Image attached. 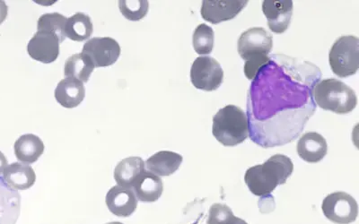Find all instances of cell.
<instances>
[{
	"label": "cell",
	"mask_w": 359,
	"mask_h": 224,
	"mask_svg": "<svg viewBox=\"0 0 359 224\" xmlns=\"http://www.w3.org/2000/svg\"><path fill=\"white\" fill-rule=\"evenodd\" d=\"M269 59H271V57L267 56L246 60L245 67H243V71H245L246 78L249 80L255 79L259 69L265 66L269 62Z\"/></svg>",
	"instance_id": "obj_27"
},
{
	"label": "cell",
	"mask_w": 359,
	"mask_h": 224,
	"mask_svg": "<svg viewBox=\"0 0 359 224\" xmlns=\"http://www.w3.org/2000/svg\"><path fill=\"white\" fill-rule=\"evenodd\" d=\"M94 69V63L88 56L84 53L74 54L67 59L64 75L66 78H75L80 82L86 83Z\"/></svg>",
	"instance_id": "obj_21"
},
{
	"label": "cell",
	"mask_w": 359,
	"mask_h": 224,
	"mask_svg": "<svg viewBox=\"0 0 359 224\" xmlns=\"http://www.w3.org/2000/svg\"><path fill=\"white\" fill-rule=\"evenodd\" d=\"M60 43L55 34L38 31L29 41L27 52L36 62L53 63L60 55Z\"/></svg>",
	"instance_id": "obj_10"
},
{
	"label": "cell",
	"mask_w": 359,
	"mask_h": 224,
	"mask_svg": "<svg viewBox=\"0 0 359 224\" xmlns=\"http://www.w3.org/2000/svg\"><path fill=\"white\" fill-rule=\"evenodd\" d=\"M322 209L326 218L337 224L353 223L358 216L357 201L345 192L328 195L323 201Z\"/></svg>",
	"instance_id": "obj_6"
},
{
	"label": "cell",
	"mask_w": 359,
	"mask_h": 224,
	"mask_svg": "<svg viewBox=\"0 0 359 224\" xmlns=\"http://www.w3.org/2000/svg\"><path fill=\"white\" fill-rule=\"evenodd\" d=\"M121 46L111 37H95L86 41L82 53L90 57L95 67L114 65L121 56Z\"/></svg>",
	"instance_id": "obj_8"
},
{
	"label": "cell",
	"mask_w": 359,
	"mask_h": 224,
	"mask_svg": "<svg viewBox=\"0 0 359 224\" xmlns=\"http://www.w3.org/2000/svg\"><path fill=\"white\" fill-rule=\"evenodd\" d=\"M94 31L91 18L84 13L79 12L67 19L65 34L66 37L75 41H84L91 37Z\"/></svg>",
	"instance_id": "obj_22"
},
{
	"label": "cell",
	"mask_w": 359,
	"mask_h": 224,
	"mask_svg": "<svg viewBox=\"0 0 359 224\" xmlns=\"http://www.w3.org/2000/svg\"><path fill=\"white\" fill-rule=\"evenodd\" d=\"M146 171L145 162L140 157L131 156L118 163L114 169V179L117 185L133 188L137 177Z\"/></svg>",
	"instance_id": "obj_20"
},
{
	"label": "cell",
	"mask_w": 359,
	"mask_h": 224,
	"mask_svg": "<svg viewBox=\"0 0 359 224\" xmlns=\"http://www.w3.org/2000/svg\"><path fill=\"white\" fill-rule=\"evenodd\" d=\"M8 159L1 151H0V175L3 174L5 169L8 167Z\"/></svg>",
	"instance_id": "obj_29"
},
{
	"label": "cell",
	"mask_w": 359,
	"mask_h": 224,
	"mask_svg": "<svg viewBox=\"0 0 359 224\" xmlns=\"http://www.w3.org/2000/svg\"><path fill=\"white\" fill-rule=\"evenodd\" d=\"M329 63L339 78L354 76L359 67L358 38L352 35L339 37L330 50Z\"/></svg>",
	"instance_id": "obj_4"
},
{
	"label": "cell",
	"mask_w": 359,
	"mask_h": 224,
	"mask_svg": "<svg viewBox=\"0 0 359 224\" xmlns=\"http://www.w3.org/2000/svg\"><path fill=\"white\" fill-rule=\"evenodd\" d=\"M8 6L6 4L5 1H2L0 0V24H2L3 22L8 17Z\"/></svg>",
	"instance_id": "obj_28"
},
{
	"label": "cell",
	"mask_w": 359,
	"mask_h": 224,
	"mask_svg": "<svg viewBox=\"0 0 359 224\" xmlns=\"http://www.w3.org/2000/svg\"><path fill=\"white\" fill-rule=\"evenodd\" d=\"M107 224H124V223H120V222H111V223H108Z\"/></svg>",
	"instance_id": "obj_30"
},
{
	"label": "cell",
	"mask_w": 359,
	"mask_h": 224,
	"mask_svg": "<svg viewBox=\"0 0 359 224\" xmlns=\"http://www.w3.org/2000/svg\"><path fill=\"white\" fill-rule=\"evenodd\" d=\"M109 211L114 216L125 218L137 209V200L133 188L116 185L108 191L105 197Z\"/></svg>",
	"instance_id": "obj_12"
},
{
	"label": "cell",
	"mask_w": 359,
	"mask_h": 224,
	"mask_svg": "<svg viewBox=\"0 0 359 224\" xmlns=\"http://www.w3.org/2000/svg\"><path fill=\"white\" fill-rule=\"evenodd\" d=\"M3 179L9 188L14 190H27L33 187L36 181V174L30 165L14 162L5 169Z\"/></svg>",
	"instance_id": "obj_15"
},
{
	"label": "cell",
	"mask_w": 359,
	"mask_h": 224,
	"mask_svg": "<svg viewBox=\"0 0 359 224\" xmlns=\"http://www.w3.org/2000/svg\"><path fill=\"white\" fill-rule=\"evenodd\" d=\"M55 99L62 107L73 108L78 107L86 96V89L82 82L75 78L62 79L54 92Z\"/></svg>",
	"instance_id": "obj_17"
},
{
	"label": "cell",
	"mask_w": 359,
	"mask_h": 224,
	"mask_svg": "<svg viewBox=\"0 0 359 224\" xmlns=\"http://www.w3.org/2000/svg\"><path fill=\"white\" fill-rule=\"evenodd\" d=\"M14 150L19 162L32 164L43 155L44 144L39 136L34 134H22L15 141Z\"/></svg>",
	"instance_id": "obj_19"
},
{
	"label": "cell",
	"mask_w": 359,
	"mask_h": 224,
	"mask_svg": "<svg viewBox=\"0 0 359 224\" xmlns=\"http://www.w3.org/2000/svg\"><path fill=\"white\" fill-rule=\"evenodd\" d=\"M184 158L177 153L161 151L149 157L145 162L147 171L156 176H170L178 171Z\"/></svg>",
	"instance_id": "obj_18"
},
{
	"label": "cell",
	"mask_w": 359,
	"mask_h": 224,
	"mask_svg": "<svg viewBox=\"0 0 359 224\" xmlns=\"http://www.w3.org/2000/svg\"><path fill=\"white\" fill-rule=\"evenodd\" d=\"M273 48L271 34L264 28H250L238 40V53L243 60L267 57Z\"/></svg>",
	"instance_id": "obj_7"
},
{
	"label": "cell",
	"mask_w": 359,
	"mask_h": 224,
	"mask_svg": "<svg viewBox=\"0 0 359 224\" xmlns=\"http://www.w3.org/2000/svg\"><path fill=\"white\" fill-rule=\"evenodd\" d=\"M297 153L304 162L316 163L322 161L327 155L328 146L325 139L316 132L303 134L297 143Z\"/></svg>",
	"instance_id": "obj_13"
},
{
	"label": "cell",
	"mask_w": 359,
	"mask_h": 224,
	"mask_svg": "<svg viewBox=\"0 0 359 224\" xmlns=\"http://www.w3.org/2000/svg\"><path fill=\"white\" fill-rule=\"evenodd\" d=\"M248 2V0H204L201 9V17L214 24L229 21L237 17Z\"/></svg>",
	"instance_id": "obj_9"
},
{
	"label": "cell",
	"mask_w": 359,
	"mask_h": 224,
	"mask_svg": "<svg viewBox=\"0 0 359 224\" xmlns=\"http://www.w3.org/2000/svg\"><path fill=\"white\" fill-rule=\"evenodd\" d=\"M224 71L220 64L210 56L198 57L192 63L191 81L195 88L216 91L222 85Z\"/></svg>",
	"instance_id": "obj_5"
},
{
	"label": "cell",
	"mask_w": 359,
	"mask_h": 224,
	"mask_svg": "<svg viewBox=\"0 0 359 224\" xmlns=\"http://www.w3.org/2000/svg\"><path fill=\"white\" fill-rule=\"evenodd\" d=\"M149 3L147 0H121L118 1V8L123 17L128 20L140 21L146 17L149 12Z\"/></svg>",
	"instance_id": "obj_26"
},
{
	"label": "cell",
	"mask_w": 359,
	"mask_h": 224,
	"mask_svg": "<svg viewBox=\"0 0 359 224\" xmlns=\"http://www.w3.org/2000/svg\"><path fill=\"white\" fill-rule=\"evenodd\" d=\"M262 11L267 18L269 29L275 34H283L290 25L293 15V1L265 0L262 3Z\"/></svg>",
	"instance_id": "obj_11"
},
{
	"label": "cell",
	"mask_w": 359,
	"mask_h": 224,
	"mask_svg": "<svg viewBox=\"0 0 359 224\" xmlns=\"http://www.w3.org/2000/svg\"><path fill=\"white\" fill-rule=\"evenodd\" d=\"M67 18L60 13H49L41 15L37 22V29L39 31H47L55 34L59 38L60 43L66 39L65 27Z\"/></svg>",
	"instance_id": "obj_23"
},
{
	"label": "cell",
	"mask_w": 359,
	"mask_h": 224,
	"mask_svg": "<svg viewBox=\"0 0 359 224\" xmlns=\"http://www.w3.org/2000/svg\"><path fill=\"white\" fill-rule=\"evenodd\" d=\"M212 133L224 146H238L249 136L248 117L241 108L227 105L215 115Z\"/></svg>",
	"instance_id": "obj_2"
},
{
	"label": "cell",
	"mask_w": 359,
	"mask_h": 224,
	"mask_svg": "<svg viewBox=\"0 0 359 224\" xmlns=\"http://www.w3.org/2000/svg\"><path fill=\"white\" fill-rule=\"evenodd\" d=\"M313 96L320 108L337 114H348L358 104L354 90L335 78L320 80L314 85Z\"/></svg>",
	"instance_id": "obj_3"
},
{
	"label": "cell",
	"mask_w": 359,
	"mask_h": 224,
	"mask_svg": "<svg viewBox=\"0 0 359 224\" xmlns=\"http://www.w3.org/2000/svg\"><path fill=\"white\" fill-rule=\"evenodd\" d=\"M214 38L213 29L207 24H201L195 29L192 44L198 55H208L212 52Z\"/></svg>",
	"instance_id": "obj_24"
},
{
	"label": "cell",
	"mask_w": 359,
	"mask_h": 224,
	"mask_svg": "<svg viewBox=\"0 0 359 224\" xmlns=\"http://www.w3.org/2000/svg\"><path fill=\"white\" fill-rule=\"evenodd\" d=\"M133 190L137 200L143 203H154L162 196L163 181L158 176L145 171L134 182Z\"/></svg>",
	"instance_id": "obj_16"
},
{
	"label": "cell",
	"mask_w": 359,
	"mask_h": 224,
	"mask_svg": "<svg viewBox=\"0 0 359 224\" xmlns=\"http://www.w3.org/2000/svg\"><path fill=\"white\" fill-rule=\"evenodd\" d=\"M21 197L0 178V224H15L20 214Z\"/></svg>",
	"instance_id": "obj_14"
},
{
	"label": "cell",
	"mask_w": 359,
	"mask_h": 224,
	"mask_svg": "<svg viewBox=\"0 0 359 224\" xmlns=\"http://www.w3.org/2000/svg\"><path fill=\"white\" fill-rule=\"evenodd\" d=\"M293 171L294 164L290 157L275 155L262 164L247 169L245 181L255 196H268L278 185L286 183Z\"/></svg>",
	"instance_id": "obj_1"
},
{
	"label": "cell",
	"mask_w": 359,
	"mask_h": 224,
	"mask_svg": "<svg viewBox=\"0 0 359 224\" xmlns=\"http://www.w3.org/2000/svg\"><path fill=\"white\" fill-rule=\"evenodd\" d=\"M208 224H248L233 216L231 208L223 204H214L208 213Z\"/></svg>",
	"instance_id": "obj_25"
}]
</instances>
